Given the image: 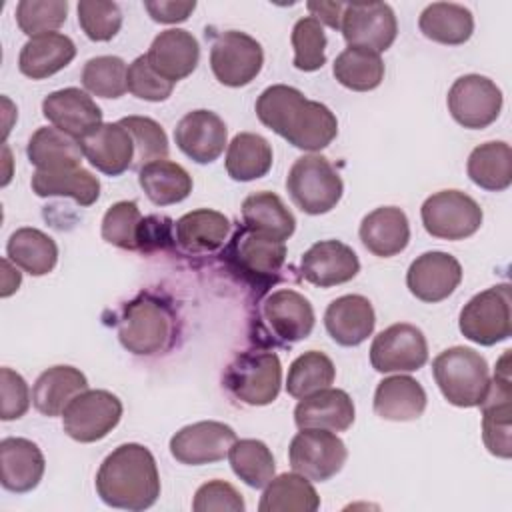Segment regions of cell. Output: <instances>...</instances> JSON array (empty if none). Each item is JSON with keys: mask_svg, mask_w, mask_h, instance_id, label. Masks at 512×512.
<instances>
[{"mask_svg": "<svg viewBox=\"0 0 512 512\" xmlns=\"http://www.w3.org/2000/svg\"><path fill=\"white\" fill-rule=\"evenodd\" d=\"M418 26L428 40L446 46H458L470 40L474 32V16L462 4L432 2L422 10Z\"/></svg>", "mask_w": 512, "mask_h": 512, "instance_id": "836d02e7", "label": "cell"}, {"mask_svg": "<svg viewBox=\"0 0 512 512\" xmlns=\"http://www.w3.org/2000/svg\"><path fill=\"white\" fill-rule=\"evenodd\" d=\"M234 442L236 432L228 424L202 420L180 428L170 438V454L180 464L202 466L224 460Z\"/></svg>", "mask_w": 512, "mask_h": 512, "instance_id": "e0dca14e", "label": "cell"}, {"mask_svg": "<svg viewBox=\"0 0 512 512\" xmlns=\"http://www.w3.org/2000/svg\"><path fill=\"white\" fill-rule=\"evenodd\" d=\"M254 110L266 128L306 152L326 148L338 134L334 112L326 104L306 98L294 86H268L258 96Z\"/></svg>", "mask_w": 512, "mask_h": 512, "instance_id": "6da1fadb", "label": "cell"}, {"mask_svg": "<svg viewBox=\"0 0 512 512\" xmlns=\"http://www.w3.org/2000/svg\"><path fill=\"white\" fill-rule=\"evenodd\" d=\"M20 282H22V274L18 272V268H14L8 258H2V290H0V296L8 298L10 294H14L18 290Z\"/></svg>", "mask_w": 512, "mask_h": 512, "instance_id": "6f0895ef", "label": "cell"}, {"mask_svg": "<svg viewBox=\"0 0 512 512\" xmlns=\"http://www.w3.org/2000/svg\"><path fill=\"white\" fill-rule=\"evenodd\" d=\"M428 362L424 332L408 322H398L374 336L370 364L376 372H414Z\"/></svg>", "mask_w": 512, "mask_h": 512, "instance_id": "2e32d148", "label": "cell"}, {"mask_svg": "<svg viewBox=\"0 0 512 512\" xmlns=\"http://www.w3.org/2000/svg\"><path fill=\"white\" fill-rule=\"evenodd\" d=\"M348 46L386 52L398 34L396 14L386 2H346L340 22Z\"/></svg>", "mask_w": 512, "mask_h": 512, "instance_id": "9a60e30c", "label": "cell"}, {"mask_svg": "<svg viewBox=\"0 0 512 512\" xmlns=\"http://www.w3.org/2000/svg\"><path fill=\"white\" fill-rule=\"evenodd\" d=\"M286 190L304 214L318 216L330 212L340 202L344 184L328 158L306 154L288 170Z\"/></svg>", "mask_w": 512, "mask_h": 512, "instance_id": "5b68a950", "label": "cell"}, {"mask_svg": "<svg viewBox=\"0 0 512 512\" xmlns=\"http://www.w3.org/2000/svg\"><path fill=\"white\" fill-rule=\"evenodd\" d=\"M144 218L140 208L132 200H120L112 204L102 218V238L122 250H140Z\"/></svg>", "mask_w": 512, "mask_h": 512, "instance_id": "f6af8a7d", "label": "cell"}, {"mask_svg": "<svg viewBox=\"0 0 512 512\" xmlns=\"http://www.w3.org/2000/svg\"><path fill=\"white\" fill-rule=\"evenodd\" d=\"M294 68L302 72L320 70L326 64V34L322 24L312 18H300L292 28Z\"/></svg>", "mask_w": 512, "mask_h": 512, "instance_id": "c3c4849f", "label": "cell"}, {"mask_svg": "<svg viewBox=\"0 0 512 512\" xmlns=\"http://www.w3.org/2000/svg\"><path fill=\"white\" fill-rule=\"evenodd\" d=\"M458 328L464 338L480 346H494L512 334L510 286L496 284L472 296L458 316Z\"/></svg>", "mask_w": 512, "mask_h": 512, "instance_id": "ba28073f", "label": "cell"}, {"mask_svg": "<svg viewBox=\"0 0 512 512\" xmlns=\"http://www.w3.org/2000/svg\"><path fill=\"white\" fill-rule=\"evenodd\" d=\"M44 118L58 130L82 140L102 124L100 106L80 88H62L42 100Z\"/></svg>", "mask_w": 512, "mask_h": 512, "instance_id": "7402d4cb", "label": "cell"}, {"mask_svg": "<svg viewBox=\"0 0 512 512\" xmlns=\"http://www.w3.org/2000/svg\"><path fill=\"white\" fill-rule=\"evenodd\" d=\"M432 374L442 396L458 408L480 406L490 386L486 358L466 346L440 352L432 360Z\"/></svg>", "mask_w": 512, "mask_h": 512, "instance_id": "3957f363", "label": "cell"}, {"mask_svg": "<svg viewBox=\"0 0 512 512\" xmlns=\"http://www.w3.org/2000/svg\"><path fill=\"white\" fill-rule=\"evenodd\" d=\"M468 178L488 190L502 192L512 184V150L506 142L494 140L476 146L466 162Z\"/></svg>", "mask_w": 512, "mask_h": 512, "instance_id": "f35d334b", "label": "cell"}, {"mask_svg": "<svg viewBox=\"0 0 512 512\" xmlns=\"http://www.w3.org/2000/svg\"><path fill=\"white\" fill-rule=\"evenodd\" d=\"M426 232L442 240H464L482 226L480 204L460 190H440L428 196L420 208Z\"/></svg>", "mask_w": 512, "mask_h": 512, "instance_id": "9c48e42d", "label": "cell"}, {"mask_svg": "<svg viewBox=\"0 0 512 512\" xmlns=\"http://www.w3.org/2000/svg\"><path fill=\"white\" fill-rule=\"evenodd\" d=\"M128 92L140 100L146 102H164L170 98L174 84L162 78L148 62L146 54L138 56L130 66L126 74Z\"/></svg>", "mask_w": 512, "mask_h": 512, "instance_id": "816d5d0a", "label": "cell"}, {"mask_svg": "<svg viewBox=\"0 0 512 512\" xmlns=\"http://www.w3.org/2000/svg\"><path fill=\"white\" fill-rule=\"evenodd\" d=\"M346 444L330 430L300 428L288 446V460L294 472L312 482H326L346 464Z\"/></svg>", "mask_w": 512, "mask_h": 512, "instance_id": "8fae6325", "label": "cell"}, {"mask_svg": "<svg viewBox=\"0 0 512 512\" xmlns=\"http://www.w3.org/2000/svg\"><path fill=\"white\" fill-rule=\"evenodd\" d=\"M272 168L270 142L254 132H240L226 150V172L236 182L258 180Z\"/></svg>", "mask_w": 512, "mask_h": 512, "instance_id": "ab89813d", "label": "cell"}, {"mask_svg": "<svg viewBox=\"0 0 512 512\" xmlns=\"http://www.w3.org/2000/svg\"><path fill=\"white\" fill-rule=\"evenodd\" d=\"M144 8L154 22L178 24L188 20V16L196 8V2L194 0H148L144 2Z\"/></svg>", "mask_w": 512, "mask_h": 512, "instance_id": "11a10c76", "label": "cell"}, {"mask_svg": "<svg viewBox=\"0 0 512 512\" xmlns=\"http://www.w3.org/2000/svg\"><path fill=\"white\" fill-rule=\"evenodd\" d=\"M426 390L418 380L406 374L388 376L378 382L374 392V412L392 422H410L426 410Z\"/></svg>", "mask_w": 512, "mask_h": 512, "instance_id": "f546056e", "label": "cell"}, {"mask_svg": "<svg viewBox=\"0 0 512 512\" xmlns=\"http://www.w3.org/2000/svg\"><path fill=\"white\" fill-rule=\"evenodd\" d=\"M460 282V262L452 254L440 250L420 254L406 272V286L410 294L428 304L446 300Z\"/></svg>", "mask_w": 512, "mask_h": 512, "instance_id": "d6986e66", "label": "cell"}, {"mask_svg": "<svg viewBox=\"0 0 512 512\" xmlns=\"http://www.w3.org/2000/svg\"><path fill=\"white\" fill-rule=\"evenodd\" d=\"M358 236L368 252L378 258H390L408 246L410 224L398 206H380L362 218Z\"/></svg>", "mask_w": 512, "mask_h": 512, "instance_id": "83f0119b", "label": "cell"}, {"mask_svg": "<svg viewBox=\"0 0 512 512\" xmlns=\"http://www.w3.org/2000/svg\"><path fill=\"white\" fill-rule=\"evenodd\" d=\"M336 378L334 362L318 350H308L294 358L286 376V392L292 398H304L322 388H328Z\"/></svg>", "mask_w": 512, "mask_h": 512, "instance_id": "ee69618b", "label": "cell"}, {"mask_svg": "<svg viewBox=\"0 0 512 512\" xmlns=\"http://www.w3.org/2000/svg\"><path fill=\"white\" fill-rule=\"evenodd\" d=\"M122 418V402L108 390H84L62 412L64 432L82 444L106 438Z\"/></svg>", "mask_w": 512, "mask_h": 512, "instance_id": "30bf717a", "label": "cell"}, {"mask_svg": "<svg viewBox=\"0 0 512 512\" xmlns=\"http://www.w3.org/2000/svg\"><path fill=\"white\" fill-rule=\"evenodd\" d=\"M346 2H308L306 8L312 14V18H316L320 24H326L334 30H340V22H342V12H344Z\"/></svg>", "mask_w": 512, "mask_h": 512, "instance_id": "9f6ffc18", "label": "cell"}, {"mask_svg": "<svg viewBox=\"0 0 512 512\" xmlns=\"http://www.w3.org/2000/svg\"><path fill=\"white\" fill-rule=\"evenodd\" d=\"M46 460L42 450L28 438L8 436L0 442V482L8 492L26 494L44 476Z\"/></svg>", "mask_w": 512, "mask_h": 512, "instance_id": "484cf974", "label": "cell"}, {"mask_svg": "<svg viewBox=\"0 0 512 512\" xmlns=\"http://www.w3.org/2000/svg\"><path fill=\"white\" fill-rule=\"evenodd\" d=\"M260 314L266 328L280 344H292L308 338L316 322L310 300L290 288L270 292L262 302Z\"/></svg>", "mask_w": 512, "mask_h": 512, "instance_id": "ac0fdd59", "label": "cell"}, {"mask_svg": "<svg viewBox=\"0 0 512 512\" xmlns=\"http://www.w3.org/2000/svg\"><path fill=\"white\" fill-rule=\"evenodd\" d=\"M0 418L18 420L30 408V390L26 380L12 368L0 370Z\"/></svg>", "mask_w": 512, "mask_h": 512, "instance_id": "db71d44e", "label": "cell"}, {"mask_svg": "<svg viewBox=\"0 0 512 512\" xmlns=\"http://www.w3.org/2000/svg\"><path fill=\"white\" fill-rule=\"evenodd\" d=\"M138 184L156 206L178 204L192 192V176L172 160H154L138 170Z\"/></svg>", "mask_w": 512, "mask_h": 512, "instance_id": "d590c367", "label": "cell"}, {"mask_svg": "<svg viewBox=\"0 0 512 512\" xmlns=\"http://www.w3.org/2000/svg\"><path fill=\"white\" fill-rule=\"evenodd\" d=\"M30 186L40 198L68 196L80 206H92L100 196V180L82 166L66 170H36Z\"/></svg>", "mask_w": 512, "mask_h": 512, "instance_id": "8d00e7d4", "label": "cell"}, {"mask_svg": "<svg viewBox=\"0 0 512 512\" xmlns=\"http://www.w3.org/2000/svg\"><path fill=\"white\" fill-rule=\"evenodd\" d=\"M228 460L234 474L250 488H264L276 472L274 456L262 440H236L228 450Z\"/></svg>", "mask_w": 512, "mask_h": 512, "instance_id": "7bdbcfd3", "label": "cell"}, {"mask_svg": "<svg viewBox=\"0 0 512 512\" xmlns=\"http://www.w3.org/2000/svg\"><path fill=\"white\" fill-rule=\"evenodd\" d=\"M264 52L256 38L240 30L218 34L210 48V68L216 80L230 88L250 84L262 70Z\"/></svg>", "mask_w": 512, "mask_h": 512, "instance_id": "7c38bea8", "label": "cell"}, {"mask_svg": "<svg viewBox=\"0 0 512 512\" xmlns=\"http://www.w3.org/2000/svg\"><path fill=\"white\" fill-rule=\"evenodd\" d=\"M376 314L372 302L360 294H346L332 300L324 312V326L330 338L340 346H358L372 332Z\"/></svg>", "mask_w": 512, "mask_h": 512, "instance_id": "4316f807", "label": "cell"}, {"mask_svg": "<svg viewBox=\"0 0 512 512\" xmlns=\"http://www.w3.org/2000/svg\"><path fill=\"white\" fill-rule=\"evenodd\" d=\"M332 74L344 88L354 92H368L378 88L384 80V62L378 52L348 46L336 56Z\"/></svg>", "mask_w": 512, "mask_h": 512, "instance_id": "b9f144b4", "label": "cell"}, {"mask_svg": "<svg viewBox=\"0 0 512 512\" xmlns=\"http://www.w3.org/2000/svg\"><path fill=\"white\" fill-rule=\"evenodd\" d=\"M84 390H88L86 376L74 366L58 364L36 378L32 386V404L44 416H60Z\"/></svg>", "mask_w": 512, "mask_h": 512, "instance_id": "1f68e13d", "label": "cell"}, {"mask_svg": "<svg viewBox=\"0 0 512 512\" xmlns=\"http://www.w3.org/2000/svg\"><path fill=\"white\" fill-rule=\"evenodd\" d=\"M226 390L248 406H266L278 398L282 386L280 358L270 350L238 354L222 378Z\"/></svg>", "mask_w": 512, "mask_h": 512, "instance_id": "8992f818", "label": "cell"}, {"mask_svg": "<svg viewBox=\"0 0 512 512\" xmlns=\"http://www.w3.org/2000/svg\"><path fill=\"white\" fill-rule=\"evenodd\" d=\"M120 124L130 132L134 142L132 168L140 170L144 164L168 156V138L156 120L148 116H126L120 120Z\"/></svg>", "mask_w": 512, "mask_h": 512, "instance_id": "7dc6e473", "label": "cell"}, {"mask_svg": "<svg viewBox=\"0 0 512 512\" xmlns=\"http://www.w3.org/2000/svg\"><path fill=\"white\" fill-rule=\"evenodd\" d=\"M66 14V0H22L16 6L18 28L30 38L56 32L66 22Z\"/></svg>", "mask_w": 512, "mask_h": 512, "instance_id": "681fc988", "label": "cell"}, {"mask_svg": "<svg viewBox=\"0 0 512 512\" xmlns=\"http://www.w3.org/2000/svg\"><path fill=\"white\" fill-rule=\"evenodd\" d=\"M320 496L310 480L298 472L274 476L262 492L260 512H316Z\"/></svg>", "mask_w": 512, "mask_h": 512, "instance_id": "74e56055", "label": "cell"}, {"mask_svg": "<svg viewBox=\"0 0 512 512\" xmlns=\"http://www.w3.org/2000/svg\"><path fill=\"white\" fill-rule=\"evenodd\" d=\"M172 310L152 294L130 300L118 318V340L136 356H154L172 344Z\"/></svg>", "mask_w": 512, "mask_h": 512, "instance_id": "277c9868", "label": "cell"}, {"mask_svg": "<svg viewBox=\"0 0 512 512\" xmlns=\"http://www.w3.org/2000/svg\"><path fill=\"white\" fill-rule=\"evenodd\" d=\"M360 272L356 252L340 240H320L312 244L302 260L300 274L318 288H332L350 282Z\"/></svg>", "mask_w": 512, "mask_h": 512, "instance_id": "44dd1931", "label": "cell"}, {"mask_svg": "<svg viewBox=\"0 0 512 512\" xmlns=\"http://www.w3.org/2000/svg\"><path fill=\"white\" fill-rule=\"evenodd\" d=\"M84 158L106 176H120L134 164V142L118 122H102L80 140Z\"/></svg>", "mask_w": 512, "mask_h": 512, "instance_id": "603a6c76", "label": "cell"}, {"mask_svg": "<svg viewBox=\"0 0 512 512\" xmlns=\"http://www.w3.org/2000/svg\"><path fill=\"white\" fill-rule=\"evenodd\" d=\"M450 116L464 128L480 130L496 122L502 110V90L486 76L466 74L454 80L446 96Z\"/></svg>", "mask_w": 512, "mask_h": 512, "instance_id": "4fadbf2b", "label": "cell"}, {"mask_svg": "<svg viewBox=\"0 0 512 512\" xmlns=\"http://www.w3.org/2000/svg\"><path fill=\"white\" fill-rule=\"evenodd\" d=\"M26 156L36 170H66L80 168L84 152L74 136L54 126H42L30 136Z\"/></svg>", "mask_w": 512, "mask_h": 512, "instance_id": "d6a6232c", "label": "cell"}, {"mask_svg": "<svg viewBox=\"0 0 512 512\" xmlns=\"http://www.w3.org/2000/svg\"><path fill=\"white\" fill-rule=\"evenodd\" d=\"M146 58L162 78L176 84L196 70L200 46L188 30L170 28L152 40Z\"/></svg>", "mask_w": 512, "mask_h": 512, "instance_id": "d4e9b609", "label": "cell"}, {"mask_svg": "<svg viewBox=\"0 0 512 512\" xmlns=\"http://www.w3.org/2000/svg\"><path fill=\"white\" fill-rule=\"evenodd\" d=\"M224 258L234 272L256 286L274 282L286 262V242L264 232L240 226L226 244Z\"/></svg>", "mask_w": 512, "mask_h": 512, "instance_id": "52a82bcc", "label": "cell"}, {"mask_svg": "<svg viewBox=\"0 0 512 512\" xmlns=\"http://www.w3.org/2000/svg\"><path fill=\"white\" fill-rule=\"evenodd\" d=\"M192 510L194 512H212V510L242 512L244 500H242V494L230 482L210 480L196 490Z\"/></svg>", "mask_w": 512, "mask_h": 512, "instance_id": "f5cc1de1", "label": "cell"}, {"mask_svg": "<svg viewBox=\"0 0 512 512\" xmlns=\"http://www.w3.org/2000/svg\"><path fill=\"white\" fill-rule=\"evenodd\" d=\"M510 350L498 362L488 392L480 404L482 408V440L492 456L508 460L512 456L510 420H512V380L508 366Z\"/></svg>", "mask_w": 512, "mask_h": 512, "instance_id": "5bb4252c", "label": "cell"}, {"mask_svg": "<svg viewBox=\"0 0 512 512\" xmlns=\"http://www.w3.org/2000/svg\"><path fill=\"white\" fill-rule=\"evenodd\" d=\"M96 492L106 506L140 512L156 504L160 474L152 452L136 442L120 444L100 464Z\"/></svg>", "mask_w": 512, "mask_h": 512, "instance_id": "7a4b0ae2", "label": "cell"}, {"mask_svg": "<svg viewBox=\"0 0 512 512\" xmlns=\"http://www.w3.org/2000/svg\"><path fill=\"white\" fill-rule=\"evenodd\" d=\"M176 146L196 164H210L226 148L228 128L212 110H192L180 118L174 128Z\"/></svg>", "mask_w": 512, "mask_h": 512, "instance_id": "ffe728a7", "label": "cell"}, {"mask_svg": "<svg viewBox=\"0 0 512 512\" xmlns=\"http://www.w3.org/2000/svg\"><path fill=\"white\" fill-rule=\"evenodd\" d=\"M230 234V220L210 208L186 212L174 222V242L188 254H208L220 250Z\"/></svg>", "mask_w": 512, "mask_h": 512, "instance_id": "f1b7e54d", "label": "cell"}, {"mask_svg": "<svg viewBox=\"0 0 512 512\" xmlns=\"http://www.w3.org/2000/svg\"><path fill=\"white\" fill-rule=\"evenodd\" d=\"M128 66L118 56L90 58L80 74L82 86L100 98H120L128 90L126 84Z\"/></svg>", "mask_w": 512, "mask_h": 512, "instance_id": "bcb514c9", "label": "cell"}, {"mask_svg": "<svg viewBox=\"0 0 512 512\" xmlns=\"http://www.w3.org/2000/svg\"><path fill=\"white\" fill-rule=\"evenodd\" d=\"M78 24L90 40L108 42L120 32V6L108 0H82L78 2Z\"/></svg>", "mask_w": 512, "mask_h": 512, "instance_id": "f907efd6", "label": "cell"}, {"mask_svg": "<svg viewBox=\"0 0 512 512\" xmlns=\"http://www.w3.org/2000/svg\"><path fill=\"white\" fill-rule=\"evenodd\" d=\"M244 226L274 236L278 240H288L296 230L294 214L284 206L280 196L274 192H254L242 202Z\"/></svg>", "mask_w": 512, "mask_h": 512, "instance_id": "60d3db41", "label": "cell"}, {"mask_svg": "<svg viewBox=\"0 0 512 512\" xmlns=\"http://www.w3.org/2000/svg\"><path fill=\"white\" fill-rule=\"evenodd\" d=\"M354 418L356 408L348 392L330 386L300 398L294 408V422L298 428L344 432L354 424Z\"/></svg>", "mask_w": 512, "mask_h": 512, "instance_id": "cb8c5ba5", "label": "cell"}, {"mask_svg": "<svg viewBox=\"0 0 512 512\" xmlns=\"http://www.w3.org/2000/svg\"><path fill=\"white\" fill-rule=\"evenodd\" d=\"M6 258L30 276L50 274L58 262V246L38 228H18L6 242Z\"/></svg>", "mask_w": 512, "mask_h": 512, "instance_id": "e575fe53", "label": "cell"}, {"mask_svg": "<svg viewBox=\"0 0 512 512\" xmlns=\"http://www.w3.org/2000/svg\"><path fill=\"white\" fill-rule=\"evenodd\" d=\"M76 56L72 38L62 32H48L30 38L18 56V68L32 80H44L66 68Z\"/></svg>", "mask_w": 512, "mask_h": 512, "instance_id": "4dcf8cb0", "label": "cell"}]
</instances>
